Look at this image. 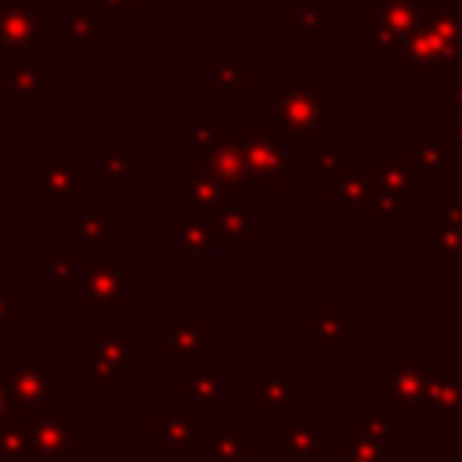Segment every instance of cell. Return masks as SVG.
I'll list each match as a JSON object with an SVG mask.
<instances>
[{
	"instance_id": "3",
	"label": "cell",
	"mask_w": 462,
	"mask_h": 462,
	"mask_svg": "<svg viewBox=\"0 0 462 462\" xmlns=\"http://www.w3.org/2000/svg\"><path fill=\"white\" fill-rule=\"evenodd\" d=\"M368 426H372V430L379 426V433H390V422L383 419V411H379V408H368Z\"/></svg>"
},
{
	"instance_id": "1",
	"label": "cell",
	"mask_w": 462,
	"mask_h": 462,
	"mask_svg": "<svg viewBox=\"0 0 462 462\" xmlns=\"http://www.w3.org/2000/svg\"><path fill=\"white\" fill-rule=\"evenodd\" d=\"M318 437L310 433V426L292 422L285 426V462H318Z\"/></svg>"
},
{
	"instance_id": "2",
	"label": "cell",
	"mask_w": 462,
	"mask_h": 462,
	"mask_svg": "<svg viewBox=\"0 0 462 462\" xmlns=\"http://www.w3.org/2000/svg\"><path fill=\"white\" fill-rule=\"evenodd\" d=\"M350 462H383L379 440H372V437H350Z\"/></svg>"
},
{
	"instance_id": "4",
	"label": "cell",
	"mask_w": 462,
	"mask_h": 462,
	"mask_svg": "<svg viewBox=\"0 0 462 462\" xmlns=\"http://www.w3.org/2000/svg\"><path fill=\"white\" fill-rule=\"evenodd\" d=\"M245 462H267L263 451H245Z\"/></svg>"
}]
</instances>
